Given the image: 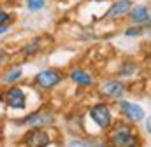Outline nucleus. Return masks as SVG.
Here are the masks:
<instances>
[{
	"label": "nucleus",
	"mask_w": 151,
	"mask_h": 147,
	"mask_svg": "<svg viewBox=\"0 0 151 147\" xmlns=\"http://www.w3.org/2000/svg\"><path fill=\"white\" fill-rule=\"evenodd\" d=\"M114 147H134L137 144L135 137L132 135V130L127 124H116L113 135H111Z\"/></svg>",
	"instance_id": "nucleus-1"
},
{
	"label": "nucleus",
	"mask_w": 151,
	"mask_h": 147,
	"mask_svg": "<svg viewBox=\"0 0 151 147\" xmlns=\"http://www.w3.org/2000/svg\"><path fill=\"white\" fill-rule=\"evenodd\" d=\"M90 117H91L102 130L109 128V124H111V112L107 109V105H104V103L93 105V107L90 109Z\"/></svg>",
	"instance_id": "nucleus-2"
},
{
	"label": "nucleus",
	"mask_w": 151,
	"mask_h": 147,
	"mask_svg": "<svg viewBox=\"0 0 151 147\" xmlns=\"http://www.w3.org/2000/svg\"><path fill=\"white\" fill-rule=\"evenodd\" d=\"M119 110L121 114L130 119V121H141L146 117V112L142 107H139L137 103H130V102H119Z\"/></svg>",
	"instance_id": "nucleus-3"
},
{
	"label": "nucleus",
	"mask_w": 151,
	"mask_h": 147,
	"mask_svg": "<svg viewBox=\"0 0 151 147\" xmlns=\"http://www.w3.org/2000/svg\"><path fill=\"white\" fill-rule=\"evenodd\" d=\"M5 103L9 105V107H12V109H25V105H27V98H25V93H23V89H19V88H11L7 93H5Z\"/></svg>",
	"instance_id": "nucleus-4"
},
{
	"label": "nucleus",
	"mask_w": 151,
	"mask_h": 147,
	"mask_svg": "<svg viewBox=\"0 0 151 147\" xmlns=\"http://www.w3.org/2000/svg\"><path fill=\"white\" fill-rule=\"evenodd\" d=\"M60 75L55 72V70H42V72H39L35 75V81H37V84L40 88H44V89H49V88H55L58 82H60Z\"/></svg>",
	"instance_id": "nucleus-5"
},
{
	"label": "nucleus",
	"mask_w": 151,
	"mask_h": 147,
	"mask_svg": "<svg viewBox=\"0 0 151 147\" xmlns=\"http://www.w3.org/2000/svg\"><path fill=\"white\" fill-rule=\"evenodd\" d=\"M25 144L28 147H46L49 144V137H47V133L42 131V130H34V131H30V133L27 135Z\"/></svg>",
	"instance_id": "nucleus-6"
},
{
	"label": "nucleus",
	"mask_w": 151,
	"mask_h": 147,
	"mask_svg": "<svg viewBox=\"0 0 151 147\" xmlns=\"http://www.w3.org/2000/svg\"><path fill=\"white\" fill-rule=\"evenodd\" d=\"M53 121H55V117L49 112H37V114H32L23 119V123L28 126H46V124H51Z\"/></svg>",
	"instance_id": "nucleus-7"
},
{
	"label": "nucleus",
	"mask_w": 151,
	"mask_h": 147,
	"mask_svg": "<svg viewBox=\"0 0 151 147\" xmlns=\"http://www.w3.org/2000/svg\"><path fill=\"white\" fill-rule=\"evenodd\" d=\"M125 91V86L119 82V81H107L102 88H100V93L104 96H109V98H119Z\"/></svg>",
	"instance_id": "nucleus-8"
},
{
	"label": "nucleus",
	"mask_w": 151,
	"mask_h": 147,
	"mask_svg": "<svg viewBox=\"0 0 151 147\" xmlns=\"http://www.w3.org/2000/svg\"><path fill=\"white\" fill-rule=\"evenodd\" d=\"M132 2L130 0H118L111 5V9L107 11V18H119V16H125L130 9H132Z\"/></svg>",
	"instance_id": "nucleus-9"
},
{
	"label": "nucleus",
	"mask_w": 151,
	"mask_h": 147,
	"mask_svg": "<svg viewBox=\"0 0 151 147\" xmlns=\"http://www.w3.org/2000/svg\"><path fill=\"white\" fill-rule=\"evenodd\" d=\"M128 12H130V19L134 23H139V25H142V23L148 25L150 23V9L146 5H137V7L130 9Z\"/></svg>",
	"instance_id": "nucleus-10"
},
{
	"label": "nucleus",
	"mask_w": 151,
	"mask_h": 147,
	"mask_svg": "<svg viewBox=\"0 0 151 147\" xmlns=\"http://www.w3.org/2000/svg\"><path fill=\"white\" fill-rule=\"evenodd\" d=\"M70 79L74 82H77V84H83V86H90L91 84V77L86 72H83V70H74L70 74Z\"/></svg>",
	"instance_id": "nucleus-11"
},
{
	"label": "nucleus",
	"mask_w": 151,
	"mask_h": 147,
	"mask_svg": "<svg viewBox=\"0 0 151 147\" xmlns=\"http://www.w3.org/2000/svg\"><path fill=\"white\" fill-rule=\"evenodd\" d=\"M27 5L30 11H40L46 5V0H27Z\"/></svg>",
	"instance_id": "nucleus-12"
},
{
	"label": "nucleus",
	"mask_w": 151,
	"mask_h": 147,
	"mask_svg": "<svg viewBox=\"0 0 151 147\" xmlns=\"http://www.w3.org/2000/svg\"><path fill=\"white\" fill-rule=\"evenodd\" d=\"M19 77H21V69H14L12 72H9L4 77V82H12V81H16V79H19Z\"/></svg>",
	"instance_id": "nucleus-13"
},
{
	"label": "nucleus",
	"mask_w": 151,
	"mask_h": 147,
	"mask_svg": "<svg viewBox=\"0 0 151 147\" xmlns=\"http://www.w3.org/2000/svg\"><path fill=\"white\" fill-rule=\"evenodd\" d=\"M142 34V28L141 26H135V28H127V32H125V35L127 37H139Z\"/></svg>",
	"instance_id": "nucleus-14"
},
{
	"label": "nucleus",
	"mask_w": 151,
	"mask_h": 147,
	"mask_svg": "<svg viewBox=\"0 0 151 147\" xmlns=\"http://www.w3.org/2000/svg\"><path fill=\"white\" fill-rule=\"evenodd\" d=\"M7 19H9V14H7V12H4V11H0V25H4Z\"/></svg>",
	"instance_id": "nucleus-15"
},
{
	"label": "nucleus",
	"mask_w": 151,
	"mask_h": 147,
	"mask_svg": "<svg viewBox=\"0 0 151 147\" xmlns=\"http://www.w3.org/2000/svg\"><path fill=\"white\" fill-rule=\"evenodd\" d=\"M69 147H88V146H86L84 142H79V140H74V142H72V144H70Z\"/></svg>",
	"instance_id": "nucleus-16"
},
{
	"label": "nucleus",
	"mask_w": 151,
	"mask_h": 147,
	"mask_svg": "<svg viewBox=\"0 0 151 147\" xmlns=\"http://www.w3.org/2000/svg\"><path fill=\"white\" fill-rule=\"evenodd\" d=\"M132 70H134V65H127V67H125V70L121 72V75H127V74L132 72Z\"/></svg>",
	"instance_id": "nucleus-17"
},
{
	"label": "nucleus",
	"mask_w": 151,
	"mask_h": 147,
	"mask_svg": "<svg viewBox=\"0 0 151 147\" xmlns=\"http://www.w3.org/2000/svg\"><path fill=\"white\" fill-rule=\"evenodd\" d=\"M7 30H9V26H7V25H0V34H5Z\"/></svg>",
	"instance_id": "nucleus-18"
},
{
	"label": "nucleus",
	"mask_w": 151,
	"mask_h": 147,
	"mask_svg": "<svg viewBox=\"0 0 151 147\" xmlns=\"http://www.w3.org/2000/svg\"><path fill=\"white\" fill-rule=\"evenodd\" d=\"M146 130H148V133H150V130H151V124H150V119H146Z\"/></svg>",
	"instance_id": "nucleus-19"
},
{
	"label": "nucleus",
	"mask_w": 151,
	"mask_h": 147,
	"mask_svg": "<svg viewBox=\"0 0 151 147\" xmlns=\"http://www.w3.org/2000/svg\"><path fill=\"white\" fill-rule=\"evenodd\" d=\"M4 58H5V56H2V54H0V60H4Z\"/></svg>",
	"instance_id": "nucleus-20"
}]
</instances>
